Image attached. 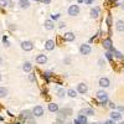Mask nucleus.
<instances>
[{
    "instance_id": "1",
    "label": "nucleus",
    "mask_w": 124,
    "mask_h": 124,
    "mask_svg": "<svg viewBox=\"0 0 124 124\" xmlns=\"http://www.w3.org/2000/svg\"><path fill=\"white\" fill-rule=\"evenodd\" d=\"M79 14V6L78 5H70L68 8V15L70 16H77Z\"/></svg>"
},
{
    "instance_id": "2",
    "label": "nucleus",
    "mask_w": 124,
    "mask_h": 124,
    "mask_svg": "<svg viewBox=\"0 0 124 124\" xmlns=\"http://www.w3.org/2000/svg\"><path fill=\"white\" fill-rule=\"evenodd\" d=\"M91 51H92V50H91V46L87 45V44H82L81 47H79V52H81V55L87 56V55L91 54Z\"/></svg>"
},
{
    "instance_id": "3",
    "label": "nucleus",
    "mask_w": 124,
    "mask_h": 124,
    "mask_svg": "<svg viewBox=\"0 0 124 124\" xmlns=\"http://www.w3.org/2000/svg\"><path fill=\"white\" fill-rule=\"evenodd\" d=\"M21 48L24 51H31L34 48V44L31 41H23L21 42Z\"/></svg>"
},
{
    "instance_id": "4",
    "label": "nucleus",
    "mask_w": 124,
    "mask_h": 124,
    "mask_svg": "<svg viewBox=\"0 0 124 124\" xmlns=\"http://www.w3.org/2000/svg\"><path fill=\"white\" fill-rule=\"evenodd\" d=\"M97 98L99 99V101H102V102H108V94H107V92H104V91H98L97 92Z\"/></svg>"
},
{
    "instance_id": "5",
    "label": "nucleus",
    "mask_w": 124,
    "mask_h": 124,
    "mask_svg": "<svg viewBox=\"0 0 124 124\" xmlns=\"http://www.w3.org/2000/svg\"><path fill=\"white\" fill-rule=\"evenodd\" d=\"M103 47H104L106 50H108V51H114V47L112 46V40L110 39H106L104 41H103Z\"/></svg>"
},
{
    "instance_id": "6",
    "label": "nucleus",
    "mask_w": 124,
    "mask_h": 124,
    "mask_svg": "<svg viewBox=\"0 0 124 124\" xmlns=\"http://www.w3.org/2000/svg\"><path fill=\"white\" fill-rule=\"evenodd\" d=\"M88 91V86L86 83H78L77 85V92H79L81 94H85Z\"/></svg>"
},
{
    "instance_id": "7",
    "label": "nucleus",
    "mask_w": 124,
    "mask_h": 124,
    "mask_svg": "<svg viewBox=\"0 0 124 124\" xmlns=\"http://www.w3.org/2000/svg\"><path fill=\"white\" fill-rule=\"evenodd\" d=\"M32 113H34L35 117H41V116L44 114V108L41 107V106H36V107L32 109Z\"/></svg>"
},
{
    "instance_id": "8",
    "label": "nucleus",
    "mask_w": 124,
    "mask_h": 124,
    "mask_svg": "<svg viewBox=\"0 0 124 124\" xmlns=\"http://www.w3.org/2000/svg\"><path fill=\"white\" fill-rule=\"evenodd\" d=\"M36 62H37L39 65H45L46 62H47V56L46 55H37Z\"/></svg>"
},
{
    "instance_id": "9",
    "label": "nucleus",
    "mask_w": 124,
    "mask_h": 124,
    "mask_svg": "<svg viewBox=\"0 0 124 124\" xmlns=\"http://www.w3.org/2000/svg\"><path fill=\"white\" fill-rule=\"evenodd\" d=\"M45 48L47 51H52L55 48V41L54 40H47L45 42Z\"/></svg>"
},
{
    "instance_id": "10",
    "label": "nucleus",
    "mask_w": 124,
    "mask_h": 124,
    "mask_svg": "<svg viewBox=\"0 0 124 124\" xmlns=\"http://www.w3.org/2000/svg\"><path fill=\"white\" fill-rule=\"evenodd\" d=\"M99 86H101L102 88L109 87V79H108L107 77H102V78L99 79Z\"/></svg>"
},
{
    "instance_id": "11",
    "label": "nucleus",
    "mask_w": 124,
    "mask_h": 124,
    "mask_svg": "<svg viewBox=\"0 0 124 124\" xmlns=\"http://www.w3.org/2000/svg\"><path fill=\"white\" fill-rule=\"evenodd\" d=\"M63 39H65V41H68V42H71V41H75L76 36H75L73 32H66V34L63 35Z\"/></svg>"
},
{
    "instance_id": "12",
    "label": "nucleus",
    "mask_w": 124,
    "mask_h": 124,
    "mask_svg": "<svg viewBox=\"0 0 124 124\" xmlns=\"http://www.w3.org/2000/svg\"><path fill=\"white\" fill-rule=\"evenodd\" d=\"M110 119H113V120H119V119H122V113L113 110V112L110 113Z\"/></svg>"
},
{
    "instance_id": "13",
    "label": "nucleus",
    "mask_w": 124,
    "mask_h": 124,
    "mask_svg": "<svg viewBox=\"0 0 124 124\" xmlns=\"http://www.w3.org/2000/svg\"><path fill=\"white\" fill-rule=\"evenodd\" d=\"M45 29L46 30H54L55 29V24H54V21L52 20H45Z\"/></svg>"
},
{
    "instance_id": "14",
    "label": "nucleus",
    "mask_w": 124,
    "mask_h": 124,
    "mask_svg": "<svg viewBox=\"0 0 124 124\" xmlns=\"http://www.w3.org/2000/svg\"><path fill=\"white\" fill-rule=\"evenodd\" d=\"M116 27H117V31L124 32V21L123 20H118V21L116 23Z\"/></svg>"
},
{
    "instance_id": "15",
    "label": "nucleus",
    "mask_w": 124,
    "mask_h": 124,
    "mask_svg": "<svg viewBox=\"0 0 124 124\" xmlns=\"http://www.w3.org/2000/svg\"><path fill=\"white\" fill-rule=\"evenodd\" d=\"M99 16V8H92L91 9V17L97 19Z\"/></svg>"
},
{
    "instance_id": "16",
    "label": "nucleus",
    "mask_w": 124,
    "mask_h": 124,
    "mask_svg": "<svg viewBox=\"0 0 124 124\" xmlns=\"http://www.w3.org/2000/svg\"><path fill=\"white\" fill-rule=\"evenodd\" d=\"M58 104H56V103H50L48 104V110L50 112H52V113H56V112H58Z\"/></svg>"
},
{
    "instance_id": "17",
    "label": "nucleus",
    "mask_w": 124,
    "mask_h": 124,
    "mask_svg": "<svg viewBox=\"0 0 124 124\" xmlns=\"http://www.w3.org/2000/svg\"><path fill=\"white\" fill-rule=\"evenodd\" d=\"M19 6L21 9H27L30 6V1H29V0H20V1H19Z\"/></svg>"
},
{
    "instance_id": "18",
    "label": "nucleus",
    "mask_w": 124,
    "mask_h": 124,
    "mask_svg": "<svg viewBox=\"0 0 124 124\" xmlns=\"http://www.w3.org/2000/svg\"><path fill=\"white\" fill-rule=\"evenodd\" d=\"M23 70L25 72H31V70H32V65H31L30 62H25V63L23 65Z\"/></svg>"
},
{
    "instance_id": "19",
    "label": "nucleus",
    "mask_w": 124,
    "mask_h": 124,
    "mask_svg": "<svg viewBox=\"0 0 124 124\" xmlns=\"http://www.w3.org/2000/svg\"><path fill=\"white\" fill-rule=\"evenodd\" d=\"M82 114H86V116H94V110L92 108H85L82 110Z\"/></svg>"
},
{
    "instance_id": "20",
    "label": "nucleus",
    "mask_w": 124,
    "mask_h": 124,
    "mask_svg": "<svg viewBox=\"0 0 124 124\" xmlns=\"http://www.w3.org/2000/svg\"><path fill=\"white\" fill-rule=\"evenodd\" d=\"M8 96V88L5 87H0V98H4Z\"/></svg>"
},
{
    "instance_id": "21",
    "label": "nucleus",
    "mask_w": 124,
    "mask_h": 124,
    "mask_svg": "<svg viewBox=\"0 0 124 124\" xmlns=\"http://www.w3.org/2000/svg\"><path fill=\"white\" fill-rule=\"evenodd\" d=\"M65 96H66V91H65L63 88H58V89H57V97L63 98Z\"/></svg>"
},
{
    "instance_id": "22",
    "label": "nucleus",
    "mask_w": 124,
    "mask_h": 124,
    "mask_svg": "<svg viewBox=\"0 0 124 124\" xmlns=\"http://www.w3.org/2000/svg\"><path fill=\"white\" fill-rule=\"evenodd\" d=\"M67 94H68L71 98H76V97H77V91H75V89L71 88V89L67 91Z\"/></svg>"
},
{
    "instance_id": "23",
    "label": "nucleus",
    "mask_w": 124,
    "mask_h": 124,
    "mask_svg": "<svg viewBox=\"0 0 124 124\" xmlns=\"http://www.w3.org/2000/svg\"><path fill=\"white\" fill-rule=\"evenodd\" d=\"M78 120H79L81 124H87V118H86L85 114H81V116L78 117Z\"/></svg>"
},
{
    "instance_id": "24",
    "label": "nucleus",
    "mask_w": 124,
    "mask_h": 124,
    "mask_svg": "<svg viewBox=\"0 0 124 124\" xmlns=\"http://www.w3.org/2000/svg\"><path fill=\"white\" fill-rule=\"evenodd\" d=\"M113 55H114L117 58H119V60H123V58H124V56H123V55L119 52V51H117V50H114V51H113Z\"/></svg>"
},
{
    "instance_id": "25",
    "label": "nucleus",
    "mask_w": 124,
    "mask_h": 124,
    "mask_svg": "<svg viewBox=\"0 0 124 124\" xmlns=\"http://www.w3.org/2000/svg\"><path fill=\"white\" fill-rule=\"evenodd\" d=\"M3 42H4V45H5L6 47H9V46H10L9 41H8V36H3Z\"/></svg>"
},
{
    "instance_id": "26",
    "label": "nucleus",
    "mask_w": 124,
    "mask_h": 124,
    "mask_svg": "<svg viewBox=\"0 0 124 124\" xmlns=\"http://www.w3.org/2000/svg\"><path fill=\"white\" fill-rule=\"evenodd\" d=\"M106 57L108 60H113V52H112V51H108V52L106 54Z\"/></svg>"
},
{
    "instance_id": "27",
    "label": "nucleus",
    "mask_w": 124,
    "mask_h": 124,
    "mask_svg": "<svg viewBox=\"0 0 124 124\" xmlns=\"http://www.w3.org/2000/svg\"><path fill=\"white\" fill-rule=\"evenodd\" d=\"M8 4H9V1H8V0H0V6H1V8L6 6Z\"/></svg>"
},
{
    "instance_id": "28",
    "label": "nucleus",
    "mask_w": 124,
    "mask_h": 124,
    "mask_svg": "<svg viewBox=\"0 0 124 124\" xmlns=\"http://www.w3.org/2000/svg\"><path fill=\"white\" fill-rule=\"evenodd\" d=\"M83 1H85L87 5H92L93 3H94V0H83Z\"/></svg>"
},
{
    "instance_id": "29",
    "label": "nucleus",
    "mask_w": 124,
    "mask_h": 124,
    "mask_svg": "<svg viewBox=\"0 0 124 124\" xmlns=\"http://www.w3.org/2000/svg\"><path fill=\"white\" fill-rule=\"evenodd\" d=\"M109 107H110L112 109H116V108H117V104H114L113 102H109Z\"/></svg>"
},
{
    "instance_id": "30",
    "label": "nucleus",
    "mask_w": 124,
    "mask_h": 124,
    "mask_svg": "<svg viewBox=\"0 0 124 124\" xmlns=\"http://www.w3.org/2000/svg\"><path fill=\"white\" fill-rule=\"evenodd\" d=\"M65 26H66V23H63V21H61V23L58 24V27H60V29H63Z\"/></svg>"
},
{
    "instance_id": "31",
    "label": "nucleus",
    "mask_w": 124,
    "mask_h": 124,
    "mask_svg": "<svg viewBox=\"0 0 124 124\" xmlns=\"http://www.w3.org/2000/svg\"><path fill=\"white\" fill-rule=\"evenodd\" d=\"M60 16H61L60 14H56V15L54 14V15H52V16H51V17H52V20H57V19H60Z\"/></svg>"
},
{
    "instance_id": "32",
    "label": "nucleus",
    "mask_w": 124,
    "mask_h": 124,
    "mask_svg": "<svg viewBox=\"0 0 124 124\" xmlns=\"http://www.w3.org/2000/svg\"><path fill=\"white\" fill-rule=\"evenodd\" d=\"M106 124H116V120H113V119L107 120V122H106Z\"/></svg>"
},
{
    "instance_id": "33",
    "label": "nucleus",
    "mask_w": 124,
    "mask_h": 124,
    "mask_svg": "<svg viewBox=\"0 0 124 124\" xmlns=\"http://www.w3.org/2000/svg\"><path fill=\"white\" fill-rule=\"evenodd\" d=\"M51 1H52V0H42V3H44L45 5H48V4H50Z\"/></svg>"
},
{
    "instance_id": "34",
    "label": "nucleus",
    "mask_w": 124,
    "mask_h": 124,
    "mask_svg": "<svg viewBox=\"0 0 124 124\" xmlns=\"http://www.w3.org/2000/svg\"><path fill=\"white\" fill-rule=\"evenodd\" d=\"M70 62H71V58H70V57L65 58V63H66V65H70Z\"/></svg>"
},
{
    "instance_id": "35",
    "label": "nucleus",
    "mask_w": 124,
    "mask_h": 124,
    "mask_svg": "<svg viewBox=\"0 0 124 124\" xmlns=\"http://www.w3.org/2000/svg\"><path fill=\"white\" fill-rule=\"evenodd\" d=\"M45 77L46 78H50L51 77V72H45Z\"/></svg>"
},
{
    "instance_id": "36",
    "label": "nucleus",
    "mask_w": 124,
    "mask_h": 124,
    "mask_svg": "<svg viewBox=\"0 0 124 124\" xmlns=\"http://www.w3.org/2000/svg\"><path fill=\"white\" fill-rule=\"evenodd\" d=\"M107 23H108V25H110V23H112V16H110V15H109L108 19H107Z\"/></svg>"
},
{
    "instance_id": "37",
    "label": "nucleus",
    "mask_w": 124,
    "mask_h": 124,
    "mask_svg": "<svg viewBox=\"0 0 124 124\" xmlns=\"http://www.w3.org/2000/svg\"><path fill=\"white\" fill-rule=\"evenodd\" d=\"M29 78H30V81H31V82H34V81H35V76H34V75H30V77H29Z\"/></svg>"
},
{
    "instance_id": "38",
    "label": "nucleus",
    "mask_w": 124,
    "mask_h": 124,
    "mask_svg": "<svg viewBox=\"0 0 124 124\" xmlns=\"http://www.w3.org/2000/svg\"><path fill=\"white\" fill-rule=\"evenodd\" d=\"M117 108L119 109V112H124V107H123V106H118Z\"/></svg>"
},
{
    "instance_id": "39",
    "label": "nucleus",
    "mask_w": 124,
    "mask_h": 124,
    "mask_svg": "<svg viewBox=\"0 0 124 124\" xmlns=\"http://www.w3.org/2000/svg\"><path fill=\"white\" fill-rule=\"evenodd\" d=\"M73 124H81V123H79V120H78V119H75V122H73Z\"/></svg>"
},
{
    "instance_id": "40",
    "label": "nucleus",
    "mask_w": 124,
    "mask_h": 124,
    "mask_svg": "<svg viewBox=\"0 0 124 124\" xmlns=\"http://www.w3.org/2000/svg\"><path fill=\"white\" fill-rule=\"evenodd\" d=\"M120 8H122V9L124 10V3H122V4H120Z\"/></svg>"
},
{
    "instance_id": "41",
    "label": "nucleus",
    "mask_w": 124,
    "mask_h": 124,
    "mask_svg": "<svg viewBox=\"0 0 124 124\" xmlns=\"http://www.w3.org/2000/svg\"><path fill=\"white\" fill-rule=\"evenodd\" d=\"M1 65H3V58L0 57V66H1Z\"/></svg>"
},
{
    "instance_id": "42",
    "label": "nucleus",
    "mask_w": 124,
    "mask_h": 124,
    "mask_svg": "<svg viewBox=\"0 0 124 124\" xmlns=\"http://www.w3.org/2000/svg\"><path fill=\"white\" fill-rule=\"evenodd\" d=\"M78 3H83V0H78Z\"/></svg>"
},
{
    "instance_id": "43",
    "label": "nucleus",
    "mask_w": 124,
    "mask_h": 124,
    "mask_svg": "<svg viewBox=\"0 0 124 124\" xmlns=\"http://www.w3.org/2000/svg\"><path fill=\"white\" fill-rule=\"evenodd\" d=\"M0 120H1V122H3V120H4V119H3V117H0Z\"/></svg>"
},
{
    "instance_id": "44",
    "label": "nucleus",
    "mask_w": 124,
    "mask_h": 124,
    "mask_svg": "<svg viewBox=\"0 0 124 124\" xmlns=\"http://www.w3.org/2000/svg\"><path fill=\"white\" fill-rule=\"evenodd\" d=\"M0 81H1V75H0Z\"/></svg>"
},
{
    "instance_id": "45",
    "label": "nucleus",
    "mask_w": 124,
    "mask_h": 124,
    "mask_svg": "<svg viewBox=\"0 0 124 124\" xmlns=\"http://www.w3.org/2000/svg\"><path fill=\"white\" fill-rule=\"evenodd\" d=\"M110 1H116V0H110Z\"/></svg>"
},
{
    "instance_id": "46",
    "label": "nucleus",
    "mask_w": 124,
    "mask_h": 124,
    "mask_svg": "<svg viewBox=\"0 0 124 124\" xmlns=\"http://www.w3.org/2000/svg\"><path fill=\"white\" fill-rule=\"evenodd\" d=\"M120 124H124V122H122V123H120Z\"/></svg>"
},
{
    "instance_id": "47",
    "label": "nucleus",
    "mask_w": 124,
    "mask_h": 124,
    "mask_svg": "<svg viewBox=\"0 0 124 124\" xmlns=\"http://www.w3.org/2000/svg\"><path fill=\"white\" fill-rule=\"evenodd\" d=\"M35 1H39V0H35Z\"/></svg>"
},
{
    "instance_id": "48",
    "label": "nucleus",
    "mask_w": 124,
    "mask_h": 124,
    "mask_svg": "<svg viewBox=\"0 0 124 124\" xmlns=\"http://www.w3.org/2000/svg\"><path fill=\"white\" fill-rule=\"evenodd\" d=\"M91 124H94V123H91Z\"/></svg>"
},
{
    "instance_id": "49",
    "label": "nucleus",
    "mask_w": 124,
    "mask_h": 124,
    "mask_svg": "<svg viewBox=\"0 0 124 124\" xmlns=\"http://www.w3.org/2000/svg\"><path fill=\"white\" fill-rule=\"evenodd\" d=\"M16 124H20V123H16Z\"/></svg>"
}]
</instances>
